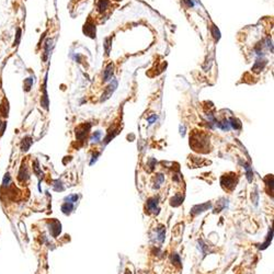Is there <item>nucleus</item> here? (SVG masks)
I'll return each instance as SVG.
<instances>
[{
	"label": "nucleus",
	"mask_w": 274,
	"mask_h": 274,
	"mask_svg": "<svg viewBox=\"0 0 274 274\" xmlns=\"http://www.w3.org/2000/svg\"><path fill=\"white\" fill-rule=\"evenodd\" d=\"M182 201H183V196L178 194V195H175V196L171 198V205L172 206H179L180 204L182 203Z\"/></svg>",
	"instance_id": "obj_7"
},
{
	"label": "nucleus",
	"mask_w": 274,
	"mask_h": 274,
	"mask_svg": "<svg viewBox=\"0 0 274 274\" xmlns=\"http://www.w3.org/2000/svg\"><path fill=\"white\" fill-rule=\"evenodd\" d=\"M90 124H81L76 128V136L78 139H85V137L88 134V130H90Z\"/></svg>",
	"instance_id": "obj_4"
},
{
	"label": "nucleus",
	"mask_w": 274,
	"mask_h": 274,
	"mask_svg": "<svg viewBox=\"0 0 274 274\" xmlns=\"http://www.w3.org/2000/svg\"><path fill=\"white\" fill-rule=\"evenodd\" d=\"M32 145V140L30 137H27L25 139H23L22 142V146H21V148H22L23 151H27V149L30 148V146Z\"/></svg>",
	"instance_id": "obj_10"
},
{
	"label": "nucleus",
	"mask_w": 274,
	"mask_h": 274,
	"mask_svg": "<svg viewBox=\"0 0 274 274\" xmlns=\"http://www.w3.org/2000/svg\"><path fill=\"white\" fill-rule=\"evenodd\" d=\"M72 208H74V205H72V203H68L66 202L65 204H64L63 206H62V211H63L64 214H69L70 212L72 211Z\"/></svg>",
	"instance_id": "obj_9"
},
{
	"label": "nucleus",
	"mask_w": 274,
	"mask_h": 274,
	"mask_svg": "<svg viewBox=\"0 0 274 274\" xmlns=\"http://www.w3.org/2000/svg\"><path fill=\"white\" fill-rule=\"evenodd\" d=\"M100 138H101V133L100 132H95V134H93V136L91 137V142H99Z\"/></svg>",
	"instance_id": "obj_13"
},
{
	"label": "nucleus",
	"mask_w": 274,
	"mask_h": 274,
	"mask_svg": "<svg viewBox=\"0 0 274 274\" xmlns=\"http://www.w3.org/2000/svg\"><path fill=\"white\" fill-rule=\"evenodd\" d=\"M98 156H99V153H95V155H93V159L91 160V162H90V165H92V163H93V162H95V160H97V157H98Z\"/></svg>",
	"instance_id": "obj_15"
},
{
	"label": "nucleus",
	"mask_w": 274,
	"mask_h": 274,
	"mask_svg": "<svg viewBox=\"0 0 274 274\" xmlns=\"http://www.w3.org/2000/svg\"><path fill=\"white\" fill-rule=\"evenodd\" d=\"M235 175L236 174H234V173H230V174H225L221 177L220 183L224 186V189H226V190L235 189L236 183H237V180H235Z\"/></svg>",
	"instance_id": "obj_3"
},
{
	"label": "nucleus",
	"mask_w": 274,
	"mask_h": 274,
	"mask_svg": "<svg viewBox=\"0 0 274 274\" xmlns=\"http://www.w3.org/2000/svg\"><path fill=\"white\" fill-rule=\"evenodd\" d=\"M158 198H149L147 201V208H148L149 212L151 213H155V214H158L159 212V207H158Z\"/></svg>",
	"instance_id": "obj_5"
},
{
	"label": "nucleus",
	"mask_w": 274,
	"mask_h": 274,
	"mask_svg": "<svg viewBox=\"0 0 274 274\" xmlns=\"http://www.w3.org/2000/svg\"><path fill=\"white\" fill-rule=\"evenodd\" d=\"M27 178H29V173H27V168L22 167V168H21V170H20V172H19L18 179L20 180V181H25Z\"/></svg>",
	"instance_id": "obj_8"
},
{
	"label": "nucleus",
	"mask_w": 274,
	"mask_h": 274,
	"mask_svg": "<svg viewBox=\"0 0 274 274\" xmlns=\"http://www.w3.org/2000/svg\"><path fill=\"white\" fill-rule=\"evenodd\" d=\"M112 9V2L111 0H98L95 6V11L100 15H107L111 12Z\"/></svg>",
	"instance_id": "obj_2"
},
{
	"label": "nucleus",
	"mask_w": 274,
	"mask_h": 274,
	"mask_svg": "<svg viewBox=\"0 0 274 274\" xmlns=\"http://www.w3.org/2000/svg\"><path fill=\"white\" fill-rule=\"evenodd\" d=\"M24 83H27V85H24V87H25V90H30V88H31V85H32V79H31V78L27 79V80L24 81Z\"/></svg>",
	"instance_id": "obj_14"
},
{
	"label": "nucleus",
	"mask_w": 274,
	"mask_h": 274,
	"mask_svg": "<svg viewBox=\"0 0 274 274\" xmlns=\"http://www.w3.org/2000/svg\"><path fill=\"white\" fill-rule=\"evenodd\" d=\"M60 230H62V228H60V223H58L57 220H53V221H50V234L53 235L54 237H57V236L60 234Z\"/></svg>",
	"instance_id": "obj_6"
},
{
	"label": "nucleus",
	"mask_w": 274,
	"mask_h": 274,
	"mask_svg": "<svg viewBox=\"0 0 274 274\" xmlns=\"http://www.w3.org/2000/svg\"><path fill=\"white\" fill-rule=\"evenodd\" d=\"M158 239L161 242L165 240V228L163 227H160V229H158Z\"/></svg>",
	"instance_id": "obj_11"
},
{
	"label": "nucleus",
	"mask_w": 274,
	"mask_h": 274,
	"mask_svg": "<svg viewBox=\"0 0 274 274\" xmlns=\"http://www.w3.org/2000/svg\"><path fill=\"white\" fill-rule=\"evenodd\" d=\"M65 200H66L68 203H72V204H74L75 202H77V200H78V195H76V194H75V195H70V196L66 198Z\"/></svg>",
	"instance_id": "obj_12"
},
{
	"label": "nucleus",
	"mask_w": 274,
	"mask_h": 274,
	"mask_svg": "<svg viewBox=\"0 0 274 274\" xmlns=\"http://www.w3.org/2000/svg\"><path fill=\"white\" fill-rule=\"evenodd\" d=\"M208 144H210L208 137L204 133L195 132L190 137V146H192L193 150L195 151H202V149H206Z\"/></svg>",
	"instance_id": "obj_1"
},
{
	"label": "nucleus",
	"mask_w": 274,
	"mask_h": 274,
	"mask_svg": "<svg viewBox=\"0 0 274 274\" xmlns=\"http://www.w3.org/2000/svg\"><path fill=\"white\" fill-rule=\"evenodd\" d=\"M114 1H121V0H114Z\"/></svg>",
	"instance_id": "obj_16"
}]
</instances>
